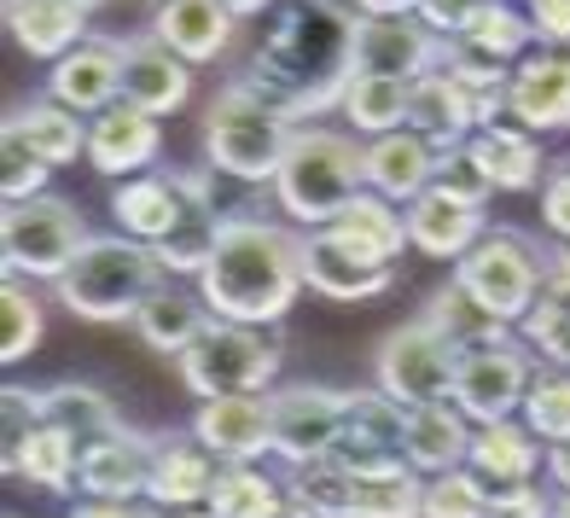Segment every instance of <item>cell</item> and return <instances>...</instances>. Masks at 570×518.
I'll return each mask as SVG.
<instances>
[{"label": "cell", "instance_id": "obj_45", "mask_svg": "<svg viewBox=\"0 0 570 518\" xmlns=\"http://www.w3.org/2000/svg\"><path fill=\"white\" fill-rule=\"evenodd\" d=\"M47 175H53V164H47L30 140H23L18 128H0V193H7V204L47 193Z\"/></svg>", "mask_w": 570, "mask_h": 518}, {"label": "cell", "instance_id": "obj_49", "mask_svg": "<svg viewBox=\"0 0 570 518\" xmlns=\"http://www.w3.org/2000/svg\"><path fill=\"white\" fill-rule=\"evenodd\" d=\"M489 518H553V496L530 483H501L489 489Z\"/></svg>", "mask_w": 570, "mask_h": 518}, {"label": "cell", "instance_id": "obj_53", "mask_svg": "<svg viewBox=\"0 0 570 518\" xmlns=\"http://www.w3.org/2000/svg\"><path fill=\"white\" fill-rule=\"evenodd\" d=\"M530 18H535V36L541 41L570 47V0H530Z\"/></svg>", "mask_w": 570, "mask_h": 518}, {"label": "cell", "instance_id": "obj_9", "mask_svg": "<svg viewBox=\"0 0 570 518\" xmlns=\"http://www.w3.org/2000/svg\"><path fill=\"white\" fill-rule=\"evenodd\" d=\"M530 379H535V361L524 355V344L495 339V344H478L454 361V402L472 426H495L524 408Z\"/></svg>", "mask_w": 570, "mask_h": 518}, {"label": "cell", "instance_id": "obj_16", "mask_svg": "<svg viewBox=\"0 0 570 518\" xmlns=\"http://www.w3.org/2000/svg\"><path fill=\"white\" fill-rule=\"evenodd\" d=\"M193 204H216V198H193L187 180H180V169H146V175L117 180V193H111V222H117V233H128V240L158 245L164 233L193 211Z\"/></svg>", "mask_w": 570, "mask_h": 518}, {"label": "cell", "instance_id": "obj_3", "mask_svg": "<svg viewBox=\"0 0 570 518\" xmlns=\"http://www.w3.org/2000/svg\"><path fill=\"white\" fill-rule=\"evenodd\" d=\"M279 211L297 227H326L367 193V146L338 128H297L274 175Z\"/></svg>", "mask_w": 570, "mask_h": 518}, {"label": "cell", "instance_id": "obj_24", "mask_svg": "<svg viewBox=\"0 0 570 518\" xmlns=\"http://www.w3.org/2000/svg\"><path fill=\"white\" fill-rule=\"evenodd\" d=\"M436 175V152L420 128H391V135L367 140V187L391 204H413Z\"/></svg>", "mask_w": 570, "mask_h": 518}, {"label": "cell", "instance_id": "obj_42", "mask_svg": "<svg viewBox=\"0 0 570 518\" xmlns=\"http://www.w3.org/2000/svg\"><path fill=\"white\" fill-rule=\"evenodd\" d=\"M41 344V303L30 297V280H7L0 286V361L18 368L23 355Z\"/></svg>", "mask_w": 570, "mask_h": 518}, {"label": "cell", "instance_id": "obj_39", "mask_svg": "<svg viewBox=\"0 0 570 518\" xmlns=\"http://www.w3.org/2000/svg\"><path fill=\"white\" fill-rule=\"evenodd\" d=\"M460 41H472L478 53L501 59V65H518L535 47V18H524L512 0H483L478 18L460 30Z\"/></svg>", "mask_w": 570, "mask_h": 518}, {"label": "cell", "instance_id": "obj_17", "mask_svg": "<svg viewBox=\"0 0 570 518\" xmlns=\"http://www.w3.org/2000/svg\"><path fill=\"white\" fill-rule=\"evenodd\" d=\"M216 472H222V455H210L193 437L180 431H164L151 437V483H146V501L164 507V512H187V507H204L216 489Z\"/></svg>", "mask_w": 570, "mask_h": 518}, {"label": "cell", "instance_id": "obj_58", "mask_svg": "<svg viewBox=\"0 0 570 518\" xmlns=\"http://www.w3.org/2000/svg\"><path fill=\"white\" fill-rule=\"evenodd\" d=\"M222 7H227V12H239V18H256V12H268L274 0H222Z\"/></svg>", "mask_w": 570, "mask_h": 518}, {"label": "cell", "instance_id": "obj_34", "mask_svg": "<svg viewBox=\"0 0 570 518\" xmlns=\"http://www.w3.org/2000/svg\"><path fill=\"white\" fill-rule=\"evenodd\" d=\"M7 128H18V135L30 140L53 169H65V164H76V158H88V123H82V111L59 106V99L18 106V111L7 117Z\"/></svg>", "mask_w": 570, "mask_h": 518}, {"label": "cell", "instance_id": "obj_35", "mask_svg": "<svg viewBox=\"0 0 570 518\" xmlns=\"http://www.w3.org/2000/svg\"><path fill=\"white\" fill-rule=\"evenodd\" d=\"M41 420H53L59 431H70L76 449H88V443H99V437H111L122 426V413L111 408L106 391L65 379V384H47V391H41Z\"/></svg>", "mask_w": 570, "mask_h": 518}, {"label": "cell", "instance_id": "obj_40", "mask_svg": "<svg viewBox=\"0 0 570 518\" xmlns=\"http://www.w3.org/2000/svg\"><path fill=\"white\" fill-rule=\"evenodd\" d=\"M350 518H425V472L391 466V472L355 478V512Z\"/></svg>", "mask_w": 570, "mask_h": 518}, {"label": "cell", "instance_id": "obj_7", "mask_svg": "<svg viewBox=\"0 0 570 518\" xmlns=\"http://www.w3.org/2000/svg\"><path fill=\"white\" fill-rule=\"evenodd\" d=\"M82 245H88V222L59 193L12 198L0 211V251H7L0 263H7V280H59Z\"/></svg>", "mask_w": 570, "mask_h": 518}, {"label": "cell", "instance_id": "obj_14", "mask_svg": "<svg viewBox=\"0 0 570 518\" xmlns=\"http://www.w3.org/2000/svg\"><path fill=\"white\" fill-rule=\"evenodd\" d=\"M303 280L326 303H373L396 286V263H373L355 245H344L332 227L303 233Z\"/></svg>", "mask_w": 570, "mask_h": 518}, {"label": "cell", "instance_id": "obj_47", "mask_svg": "<svg viewBox=\"0 0 570 518\" xmlns=\"http://www.w3.org/2000/svg\"><path fill=\"white\" fill-rule=\"evenodd\" d=\"M36 426H41V391L7 384V391H0V466H7V472H12L23 437H30Z\"/></svg>", "mask_w": 570, "mask_h": 518}, {"label": "cell", "instance_id": "obj_55", "mask_svg": "<svg viewBox=\"0 0 570 518\" xmlns=\"http://www.w3.org/2000/svg\"><path fill=\"white\" fill-rule=\"evenodd\" d=\"M548 478H553L559 489H570V437L548 449Z\"/></svg>", "mask_w": 570, "mask_h": 518}, {"label": "cell", "instance_id": "obj_60", "mask_svg": "<svg viewBox=\"0 0 570 518\" xmlns=\"http://www.w3.org/2000/svg\"><path fill=\"white\" fill-rule=\"evenodd\" d=\"M169 518H216L210 507H187V512H169Z\"/></svg>", "mask_w": 570, "mask_h": 518}, {"label": "cell", "instance_id": "obj_36", "mask_svg": "<svg viewBox=\"0 0 570 518\" xmlns=\"http://www.w3.org/2000/svg\"><path fill=\"white\" fill-rule=\"evenodd\" d=\"M407 88L402 76H373V70H355L350 88L338 99L344 123L355 128V135H391V128H407Z\"/></svg>", "mask_w": 570, "mask_h": 518}, {"label": "cell", "instance_id": "obj_33", "mask_svg": "<svg viewBox=\"0 0 570 518\" xmlns=\"http://www.w3.org/2000/svg\"><path fill=\"white\" fill-rule=\"evenodd\" d=\"M204 326H210V321H204V297H187V292L164 286V280H158V292L140 303V315H135L140 344L158 350V355H175V361L193 350V339Z\"/></svg>", "mask_w": 570, "mask_h": 518}, {"label": "cell", "instance_id": "obj_10", "mask_svg": "<svg viewBox=\"0 0 570 518\" xmlns=\"http://www.w3.org/2000/svg\"><path fill=\"white\" fill-rule=\"evenodd\" d=\"M454 350L436 339L425 321L396 326L379 344V391H391L402 408H425V402H449L454 397Z\"/></svg>", "mask_w": 570, "mask_h": 518}, {"label": "cell", "instance_id": "obj_23", "mask_svg": "<svg viewBox=\"0 0 570 518\" xmlns=\"http://www.w3.org/2000/svg\"><path fill=\"white\" fill-rule=\"evenodd\" d=\"M483 204L454 198L443 187H425L420 198L407 204V240L420 256H436V263H460L465 251L483 240Z\"/></svg>", "mask_w": 570, "mask_h": 518}, {"label": "cell", "instance_id": "obj_22", "mask_svg": "<svg viewBox=\"0 0 570 518\" xmlns=\"http://www.w3.org/2000/svg\"><path fill=\"white\" fill-rule=\"evenodd\" d=\"M198 443L222 455V460H263L274 455V413H268V391L256 397H210L198 408Z\"/></svg>", "mask_w": 570, "mask_h": 518}, {"label": "cell", "instance_id": "obj_46", "mask_svg": "<svg viewBox=\"0 0 570 518\" xmlns=\"http://www.w3.org/2000/svg\"><path fill=\"white\" fill-rule=\"evenodd\" d=\"M518 326H524L530 350H541L553 368H570V297L564 292H541L535 309Z\"/></svg>", "mask_w": 570, "mask_h": 518}, {"label": "cell", "instance_id": "obj_25", "mask_svg": "<svg viewBox=\"0 0 570 518\" xmlns=\"http://www.w3.org/2000/svg\"><path fill=\"white\" fill-rule=\"evenodd\" d=\"M94 0H7V30L30 59H65L76 41H88Z\"/></svg>", "mask_w": 570, "mask_h": 518}, {"label": "cell", "instance_id": "obj_28", "mask_svg": "<svg viewBox=\"0 0 570 518\" xmlns=\"http://www.w3.org/2000/svg\"><path fill=\"white\" fill-rule=\"evenodd\" d=\"M233 18L222 0H164L158 18H151V36H164L187 65H210L233 47Z\"/></svg>", "mask_w": 570, "mask_h": 518}, {"label": "cell", "instance_id": "obj_27", "mask_svg": "<svg viewBox=\"0 0 570 518\" xmlns=\"http://www.w3.org/2000/svg\"><path fill=\"white\" fill-rule=\"evenodd\" d=\"M472 420L460 413V402H425V408H407V466L413 472H454V466H465V455H472Z\"/></svg>", "mask_w": 570, "mask_h": 518}, {"label": "cell", "instance_id": "obj_31", "mask_svg": "<svg viewBox=\"0 0 570 518\" xmlns=\"http://www.w3.org/2000/svg\"><path fill=\"white\" fill-rule=\"evenodd\" d=\"M326 227L338 233L344 245H355L361 256H373V263H396V256L413 245L407 240V211H396V204L384 193H373V187L361 193L338 222H326Z\"/></svg>", "mask_w": 570, "mask_h": 518}, {"label": "cell", "instance_id": "obj_52", "mask_svg": "<svg viewBox=\"0 0 570 518\" xmlns=\"http://www.w3.org/2000/svg\"><path fill=\"white\" fill-rule=\"evenodd\" d=\"M70 518H169V512L151 507V501H99V496H82L70 507Z\"/></svg>", "mask_w": 570, "mask_h": 518}, {"label": "cell", "instance_id": "obj_50", "mask_svg": "<svg viewBox=\"0 0 570 518\" xmlns=\"http://www.w3.org/2000/svg\"><path fill=\"white\" fill-rule=\"evenodd\" d=\"M541 222H548L559 240H570V158L548 164V180H541Z\"/></svg>", "mask_w": 570, "mask_h": 518}, {"label": "cell", "instance_id": "obj_43", "mask_svg": "<svg viewBox=\"0 0 570 518\" xmlns=\"http://www.w3.org/2000/svg\"><path fill=\"white\" fill-rule=\"evenodd\" d=\"M524 426L541 437V443H564L570 437V368H553V373H535L530 379V397H524Z\"/></svg>", "mask_w": 570, "mask_h": 518}, {"label": "cell", "instance_id": "obj_59", "mask_svg": "<svg viewBox=\"0 0 570 518\" xmlns=\"http://www.w3.org/2000/svg\"><path fill=\"white\" fill-rule=\"evenodd\" d=\"M553 518H570V489H559V496H553Z\"/></svg>", "mask_w": 570, "mask_h": 518}, {"label": "cell", "instance_id": "obj_51", "mask_svg": "<svg viewBox=\"0 0 570 518\" xmlns=\"http://www.w3.org/2000/svg\"><path fill=\"white\" fill-rule=\"evenodd\" d=\"M478 7H483V0H420V18L431 23L436 36H460L465 23L478 18Z\"/></svg>", "mask_w": 570, "mask_h": 518}, {"label": "cell", "instance_id": "obj_41", "mask_svg": "<svg viewBox=\"0 0 570 518\" xmlns=\"http://www.w3.org/2000/svg\"><path fill=\"white\" fill-rule=\"evenodd\" d=\"M292 496L315 512V518H350L355 512V472L344 460H308V466H292Z\"/></svg>", "mask_w": 570, "mask_h": 518}, {"label": "cell", "instance_id": "obj_12", "mask_svg": "<svg viewBox=\"0 0 570 518\" xmlns=\"http://www.w3.org/2000/svg\"><path fill=\"white\" fill-rule=\"evenodd\" d=\"M332 460H344L355 478L407 466V408L391 391H350L344 397V431L332 443Z\"/></svg>", "mask_w": 570, "mask_h": 518}, {"label": "cell", "instance_id": "obj_48", "mask_svg": "<svg viewBox=\"0 0 570 518\" xmlns=\"http://www.w3.org/2000/svg\"><path fill=\"white\" fill-rule=\"evenodd\" d=\"M431 187H443V193H454V198H472V204H483L489 193V175H483V164L472 158V146H460V152H449V158H436V175H431Z\"/></svg>", "mask_w": 570, "mask_h": 518}, {"label": "cell", "instance_id": "obj_1", "mask_svg": "<svg viewBox=\"0 0 570 518\" xmlns=\"http://www.w3.org/2000/svg\"><path fill=\"white\" fill-rule=\"evenodd\" d=\"M355 23L361 18L344 12L338 0H285L263 47L245 59L233 82L250 88L292 128H303L308 117H321L344 99L355 76Z\"/></svg>", "mask_w": 570, "mask_h": 518}, {"label": "cell", "instance_id": "obj_44", "mask_svg": "<svg viewBox=\"0 0 570 518\" xmlns=\"http://www.w3.org/2000/svg\"><path fill=\"white\" fill-rule=\"evenodd\" d=\"M425 518H489V483L472 466L425 478Z\"/></svg>", "mask_w": 570, "mask_h": 518}, {"label": "cell", "instance_id": "obj_38", "mask_svg": "<svg viewBox=\"0 0 570 518\" xmlns=\"http://www.w3.org/2000/svg\"><path fill=\"white\" fill-rule=\"evenodd\" d=\"M285 496V483H274L268 472H256V460H222L216 489H210V507L216 518H268Z\"/></svg>", "mask_w": 570, "mask_h": 518}, {"label": "cell", "instance_id": "obj_19", "mask_svg": "<svg viewBox=\"0 0 570 518\" xmlns=\"http://www.w3.org/2000/svg\"><path fill=\"white\" fill-rule=\"evenodd\" d=\"M158 146H164L158 117L140 111V106H128V99L94 111V123H88V164L99 175H111V180L146 175L151 164H158Z\"/></svg>", "mask_w": 570, "mask_h": 518}, {"label": "cell", "instance_id": "obj_15", "mask_svg": "<svg viewBox=\"0 0 570 518\" xmlns=\"http://www.w3.org/2000/svg\"><path fill=\"white\" fill-rule=\"evenodd\" d=\"M507 117L524 123L530 135H564L570 128V47L548 41L535 53L512 65V88H507Z\"/></svg>", "mask_w": 570, "mask_h": 518}, {"label": "cell", "instance_id": "obj_29", "mask_svg": "<svg viewBox=\"0 0 570 518\" xmlns=\"http://www.w3.org/2000/svg\"><path fill=\"white\" fill-rule=\"evenodd\" d=\"M465 466L489 483H530L535 466H541V437L524 426V420H495V426H478L472 437V455H465Z\"/></svg>", "mask_w": 570, "mask_h": 518}, {"label": "cell", "instance_id": "obj_2", "mask_svg": "<svg viewBox=\"0 0 570 518\" xmlns=\"http://www.w3.org/2000/svg\"><path fill=\"white\" fill-rule=\"evenodd\" d=\"M303 280V233L263 222V216H227L210 268L198 274V292L210 315L245 321V326H274L292 315Z\"/></svg>", "mask_w": 570, "mask_h": 518}, {"label": "cell", "instance_id": "obj_26", "mask_svg": "<svg viewBox=\"0 0 570 518\" xmlns=\"http://www.w3.org/2000/svg\"><path fill=\"white\" fill-rule=\"evenodd\" d=\"M465 146H472V158L483 164V175H489V187H495V193H530V187L548 180L541 135H530L524 123H489Z\"/></svg>", "mask_w": 570, "mask_h": 518}, {"label": "cell", "instance_id": "obj_54", "mask_svg": "<svg viewBox=\"0 0 570 518\" xmlns=\"http://www.w3.org/2000/svg\"><path fill=\"white\" fill-rule=\"evenodd\" d=\"M548 292H564L570 297V240L548 256Z\"/></svg>", "mask_w": 570, "mask_h": 518}, {"label": "cell", "instance_id": "obj_56", "mask_svg": "<svg viewBox=\"0 0 570 518\" xmlns=\"http://www.w3.org/2000/svg\"><path fill=\"white\" fill-rule=\"evenodd\" d=\"M361 18H379V12H420V0H355Z\"/></svg>", "mask_w": 570, "mask_h": 518}, {"label": "cell", "instance_id": "obj_6", "mask_svg": "<svg viewBox=\"0 0 570 518\" xmlns=\"http://www.w3.org/2000/svg\"><path fill=\"white\" fill-rule=\"evenodd\" d=\"M279 361H285V350L263 326L210 315V326H204L193 339V350L180 355V384L204 402L210 397H256L279 379Z\"/></svg>", "mask_w": 570, "mask_h": 518}, {"label": "cell", "instance_id": "obj_57", "mask_svg": "<svg viewBox=\"0 0 570 518\" xmlns=\"http://www.w3.org/2000/svg\"><path fill=\"white\" fill-rule=\"evenodd\" d=\"M268 518H315V512H308V507H303V501L292 496V489H285V496H279V507H274Z\"/></svg>", "mask_w": 570, "mask_h": 518}, {"label": "cell", "instance_id": "obj_30", "mask_svg": "<svg viewBox=\"0 0 570 518\" xmlns=\"http://www.w3.org/2000/svg\"><path fill=\"white\" fill-rule=\"evenodd\" d=\"M420 321H425L454 355L478 350V344H495V339H512V326L489 315V309H483L472 292H465L460 280H449V286H436V292H431V303H425V315H420Z\"/></svg>", "mask_w": 570, "mask_h": 518}, {"label": "cell", "instance_id": "obj_32", "mask_svg": "<svg viewBox=\"0 0 570 518\" xmlns=\"http://www.w3.org/2000/svg\"><path fill=\"white\" fill-rule=\"evenodd\" d=\"M7 478H23L30 489H41V496H70L76 478H82V449L70 443V431L41 420L30 437H23V449H18Z\"/></svg>", "mask_w": 570, "mask_h": 518}, {"label": "cell", "instance_id": "obj_5", "mask_svg": "<svg viewBox=\"0 0 570 518\" xmlns=\"http://www.w3.org/2000/svg\"><path fill=\"white\" fill-rule=\"evenodd\" d=\"M297 128L279 111H268L250 88L227 82L210 111H204V152H210V169L227 180H245V187H263L279 175L285 146H292Z\"/></svg>", "mask_w": 570, "mask_h": 518}, {"label": "cell", "instance_id": "obj_4", "mask_svg": "<svg viewBox=\"0 0 570 518\" xmlns=\"http://www.w3.org/2000/svg\"><path fill=\"white\" fill-rule=\"evenodd\" d=\"M158 274H164V263L151 256L146 240H128V233L94 240L88 233V245L76 251V263L53 280V292L76 321L117 326V321L140 315V303L158 292Z\"/></svg>", "mask_w": 570, "mask_h": 518}, {"label": "cell", "instance_id": "obj_8", "mask_svg": "<svg viewBox=\"0 0 570 518\" xmlns=\"http://www.w3.org/2000/svg\"><path fill=\"white\" fill-rule=\"evenodd\" d=\"M454 280H460V286L472 292L495 321L518 326V321L535 309V297L548 292V263L535 256V245L524 240V233L495 227V233H483V240L454 263Z\"/></svg>", "mask_w": 570, "mask_h": 518}, {"label": "cell", "instance_id": "obj_11", "mask_svg": "<svg viewBox=\"0 0 570 518\" xmlns=\"http://www.w3.org/2000/svg\"><path fill=\"white\" fill-rule=\"evenodd\" d=\"M344 397L332 384H279L268 391V413H274V455L285 466H308L326 460L332 443L344 431Z\"/></svg>", "mask_w": 570, "mask_h": 518}, {"label": "cell", "instance_id": "obj_37", "mask_svg": "<svg viewBox=\"0 0 570 518\" xmlns=\"http://www.w3.org/2000/svg\"><path fill=\"white\" fill-rule=\"evenodd\" d=\"M222 222L227 216H216V204H193V211L180 216L158 245H151V256L164 263V274H204V268H210V256H216Z\"/></svg>", "mask_w": 570, "mask_h": 518}, {"label": "cell", "instance_id": "obj_18", "mask_svg": "<svg viewBox=\"0 0 570 518\" xmlns=\"http://www.w3.org/2000/svg\"><path fill=\"white\" fill-rule=\"evenodd\" d=\"M122 99L151 117H169L193 99V65L175 53L164 36L122 41Z\"/></svg>", "mask_w": 570, "mask_h": 518}, {"label": "cell", "instance_id": "obj_21", "mask_svg": "<svg viewBox=\"0 0 570 518\" xmlns=\"http://www.w3.org/2000/svg\"><path fill=\"white\" fill-rule=\"evenodd\" d=\"M151 483V437H140L135 426H117L111 437L82 449V478L76 489L99 501H146Z\"/></svg>", "mask_w": 570, "mask_h": 518}, {"label": "cell", "instance_id": "obj_13", "mask_svg": "<svg viewBox=\"0 0 570 518\" xmlns=\"http://www.w3.org/2000/svg\"><path fill=\"white\" fill-rule=\"evenodd\" d=\"M443 47L449 36H436L420 12H379L355 23V70H373V76L413 82V76L443 65Z\"/></svg>", "mask_w": 570, "mask_h": 518}, {"label": "cell", "instance_id": "obj_20", "mask_svg": "<svg viewBox=\"0 0 570 518\" xmlns=\"http://www.w3.org/2000/svg\"><path fill=\"white\" fill-rule=\"evenodd\" d=\"M47 99H59L70 111H106L122 99V41H76L65 59H53L47 70Z\"/></svg>", "mask_w": 570, "mask_h": 518}, {"label": "cell", "instance_id": "obj_61", "mask_svg": "<svg viewBox=\"0 0 570 518\" xmlns=\"http://www.w3.org/2000/svg\"><path fill=\"white\" fill-rule=\"evenodd\" d=\"M7 518H18V512H7Z\"/></svg>", "mask_w": 570, "mask_h": 518}]
</instances>
